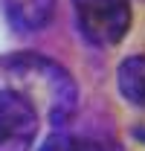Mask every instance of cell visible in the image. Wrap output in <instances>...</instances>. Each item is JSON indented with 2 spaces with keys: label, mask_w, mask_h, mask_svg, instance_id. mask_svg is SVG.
<instances>
[{
  "label": "cell",
  "mask_w": 145,
  "mask_h": 151,
  "mask_svg": "<svg viewBox=\"0 0 145 151\" xmlns=\"http://www.w3.org/2000/svg\"><path fill=\"white\" fill-rule=\"evenodd\" d=\"M0 67L18 81L15 90L50 125L61 128L72 119V113L78 108V87H75L70 70L64 64L52 61L50 55L23 50V52L3 55Z\"/></svg>",
  "instance_id": "1"
},
{
  "label": "cell",
  "mask_w": 145,
  "mask_h": 151,
  "mask_svg": "<svg viewBox=\"0 0 145 151\" xmlns=\"http://www.w3.org/2000/svg\"><path fill=\"white\" fill-rule=\"evenodd\" d=\"M81 38L93 47H116L131 29V0H72Z\"/></svg>",
  "instance_id": "2"
},
{
  "label": "cell",
  "mask_w": 145,
  "mask_h": 151,
  "mask_svg": "<svg viewBox=\"0 0 145 151\" xmlns=\"http://www.w3.org/2000/svg\"><path fill=\"white\" fill-rule=\"evenodd\" d=\"M41 116L38 111L15 90H0V151H29L38 137Z\"/></svg>",
  "instance_id": "3"
},
{
  "label": "cell",
  "mask_w": 145,
  "mask_h": 151,
  "mask_svg": "<svg viewBox=\"0 0 145 151\" xmlns=\"http://www.w3.org/2000/svg\"><path fill=\"white\" fill-rule=\"evenodd\" d=\"M3 12L15 32L32 35L50 26L55 15V0H3Z\"/></svg>",
  "instance_id": "4"
},
{
  "label": "cell",
  "mask_w": 145,
  "mask_h": 151,
  "mask_svg": "<svg viewBox=\"0 0 145 151\" xmlns=\"http://www.w3.org/2000/svg\"><path fill=\"white\" fill-rule=\"evenodd\" d=\"M116 84H119V93L125 96L131 105L145 108V52L136 55H128L119 70H116Z\"/></svg>",
  "instance_id": "5"
},
{
  "label": "cell",
  "mask_w": 145,
  "mask_h": 151,
  "mask_svg": "<svg viewBox=\"0 0 145 151\" xmlns=\"http://www.w3.org/2000/svg\"><path fill=\"white\" fill-rule=\"evenodd\" d=\"M38 151H75V137H70L64 131H55L44 139V145Z\"/></svg>",
  "instance_id": "6"
},
{
  "label": "cell",
  "mask_w": 145,
  "mask_h": 151,
  "mask_svg": "<svg viewBox=\"0 0 145 151\" xmlns=\"http://www.w3.org/2000/svg\"><path fill=\"white\" fill-rule=\"evenodd\" d=\"M75 151H122V148L102 142V139H75Z\"/></svg>",
  "instance_id": "7"
},
{
  "label": "cell",
  "mask_w": 145,
  "mask_h": 151,
  "mask_svg": "<svg viewBox=\"0 0 145 151\" xmlns=\"http://www.w3.org/2000/svg\"><path fill=\"white\" fill-rule=\"evenodd\" d=\"M136 139H145V131H136Z\"/></svg>",
  "instance_id": "8"
}]
</instances>
